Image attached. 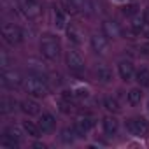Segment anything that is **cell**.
<instances>
[{"label": "cell", "instance_id": "e0dca14e", "mask_svg": "<svg viewBox=\"0 0 149 149\" xmlns=\"http://www.w3.org/2000/svg\"><path fill=\"white\" fill-rule=\"evenodd\" d=\"M65 30H67V37H68V40H70L72 44L79 46V44L83 42V35H81V32H79V28H77L76 25H68Z\"/></svg>", "mask_w": 149, "mask_h": 149}, {"label": "cell", "instance_id": "f1b7e54d", "mask_svg": "<svg viewBox=\"0 0 149 149\" xmlns=\"http://www.w3.org/2000/svg\"><path fill=\"white\" fill-rule=\"evenodd\" d=\"M0 65H2L4 68H7V65H9V61H7V54H6V51H0Z\"/></svg>", "mask_w": 149, "mask_h": 149}, {"label": "cell", "instance_id": "ac0fdd59", "mask_svg": "<svg viewBox=\"0 0 149 149\" xmlns=\"http://www.w3.org/2000/svg\"><path fill=\"white\" fill-rule=\"evenodd\" d=\"M76 139H77V133H76V130H74V126H72V128H63L61 133H60V140H61L65 146L74 144V140H76Z\"/></svg>", "mask_w": 149, "mask_h": 149}, {"label": "cell", "instance_id": "3957f363", "mask_svg": "<svg viewBox=\"0 0 149 149\" xmlns=\"http://www.w3.org/2000/svg\"><path fill=\"white\" fill-rule=\"evenodd\" d=\"M2 37L9 46H18L23 42V30L14 23H7L2 26Z\"/></svg>", "mask_w": 149, "mask_h": 149}, {"label": "cell", "instance_id": "7c38bea8", "mask_svg": "<svg viewBox=\"0 0 149 149\" xmlns=\"http://www.w3.org/2000/svg\"><path fill=\"white\" fill-rule=\"evenodd\" d=\"M147 26H149V23L146 21V18H144V14H135L133 16V19H132V25H130V28H132V32L135 33V35H140V33H146L147 32Z\"/></svg>", "mask_w": 149, "mask_h": 149}, {"label": "cell", "instance_id": "d4e9b609", "mask_svg": "<svg viewBox=\"0 0 149 149\" xmlns=\"http://www.w3.org/2000/svg\"><path fill=\"white\" fill-rule=\"evenodd\" d=\"M14 107H16V102L11 98H2V102H0V112L2 114H9L11 111H14Z\"/></svg>", "mask_w": 149, "mask_h": 149}, {"label": "cell", "instance_id": "4fadbf2b", "mask_svg": "<svg viewBox=\"0 0 149 149\" xmlns=\"http://www.w3.org/2000/svg\"><path fill=\"white\" fill-rule=\"evenodd\" d=\"M21 6H23V11L26 13L28 18H35L40 14V4L39 0H21Z\"/></svg>", "mask_w": 149, "mask_h": 149}, {"label": "cell", "instance_id": "9c48e42d", "mask_svg": "<svg viewBox=\"0 0 149 149\" xmlns=\"http://www.w3.org/2000/svg\"><path fill=\"white\" fill-rule=\"evenodd\" d=\"M107 47H109V44H107V37L104 33H93L91 35V49L97 54H100V56L105 54Z\"/></svg>", "mask_w": 149, "mask_h": 149}, {"label": "cell", "instance_id": "6da1fadb", "mask_svg": "<svg viewBox=\"0 0 149 149\" xmlns=\"http://www.w3.org/2000/svg\"><path fill=\"white\" fill-rule=\"evenodd\" d=\"M23 88L30 97H35V98H44L49 93V86L42 76H28L23 81Z\"/></svg>", "mask_w": 149, "mask_h": 149}, {"label": "cell", "instance_id": "52a82bcc", "mask_svg": "<svg viewBox=\"0 0 149 149\" xmlns=\"http://www.w3.org/2000/svg\"><path fill=\"white\" fill-rule=\"evenodd\" d=\"M93 125H95V119L90 118V116L77 118V121L74 123V130H76V133H77V139H84L88 135V132L93 128Z\"/></svg>", "mask_w": 149, "mask_h": 149}, {"label": "cell", "instance_id": "277c9868", "mask_svg": "<svg viewBox=\"0 0 149 149\" xmlns=\"http://www.w3.org/2000/svg\"><path fill=\"white\" fill-rule=\"evenodd\" d=\"M126 130L135 137H149V123L144 118H132L126 121Z\"/></svg>", "mask_w": 149, "mask_h": 149}, {"label": "cell", "instance_id": "836d02e7", "mask_svg": "<svg viewBox=\"0 0 149 149\" xmlns=\"http://www.w3.org/2000/svg\"><path fill=\"white\" fill-rule=\"evenodd\" d=\"M147 109H149V102H147Z\"/></svg>", "mask_w": 149, "mask_h": 149}, {"label": "cell", "instance_id": "603a6c76", "mask_svg": "<svg viewBox=\"0 0 149 149\" xmlns=\"http://www.w3.org/2000/svg\"><path fill=\"white\" fill-rule=\"evenodd\" d=\"M128 102L132 105H139L142 102V91H140V88H132L128 91Z\"/></svg>", "mask_w": 149, "mask_h": 149}, {"label": "cell", "instance_id": "ba28073f", "mask_svg": "<svg viewBox=\"0 0 149 149\" xmlns=\"http://www.w3.org/2000/svg\"><path fill=\"white\" fill-rule=\"evenodd\" d=\"M102 33H104L107 39L116 40V39L121 37V26H119L114 19H105V21L102 23Z\"/></svg>", "mask_w": 149, "mask_h": 149}, {"label": "cell", "instance_id": "f546056e", "mask_svg": "<svg viewBox=\"0 0 149 149\" xmlns=\"http://www.w3.org/2000/svg\"><path fill=\"white\" fill-rule=\"evenodd\" d=\"M70 2H72L74 6H76L77 9H81V7H83V6L86 4V0H70Z\"/></svg>", "mask_w": 149, "mask_h": 149}, {"label": "cell", "instance_id": "9a60e30c", "mask_svg": "<svg viewBox=\"0 0 149 149\" xmlns=\"http://www.w3.org/2000/svg\"><path fill=\"white\" fill-rule=\"evenodd\" d=\"M97 79H98L100 83H104V84L112 83V79H114L112 70H111L109 67H105V65H98V67H97Z\"/></svg>", "mask_w": 149, "mask_h": 149}, {"label": "cell", "instance_id": "7402d4cb", "mask_svg": "<svg viewBox=\"0 0 149 149\" xmlns=\"http://www.w3.org/2000/svg\"><path fill=\"white\" fill-rule=\"evenodd\" d=\"M0 144H2L4 147L16 149V147H19V139H16V137H13V135H9V133L4 132V137H2V140H0Z\"/></svg>", "mask_w": 149, "mask_h": 149}, {"label": "cell", "instance_id": "83f0119b", "mask_svg": "<svg viewBox=\"0 0 149 149\" xmlns=\"http://www.w3.org/2000/svg\"><path fill=\"white\" fill-rule=\"evenodd\" d=\"M74 95H76V98L83 100V98H88L90 97V90L88 88H76V90H74Z\"/></svg>", "mask_w": 149, "mask_h": 149}, {"label": "cell", "instance_id": "1f68e13d", "mask_svg": "<svg viewBox=\"0 0 149 149\" xmlns=\"http://www.w3.org/2000/svg\"><path fill=\"white\" fill-rule=\"evenodd\" d=\"M33 147H35V149H46V144H42V142H35Z\"/></svg>", "mask_w": 149, "mask_h": 149}, {"label": "cell", "instance_id": "5b68a950", "mask_svg": "<svg viewBox=\"0 0 149 149\" xmlns=\"http://www.w3.org/2000/svg\"><path fill=\"white\" fill-rule=\"evenodd\" d=\"M67 65L70 68V72H74L76 76H81V74L86 70V65H84V60L83 56L76 51V49H70L67 51Z\"/></svg>", "mask_w": 149, "mask_h": 149}, {"label": "cell", "instance_id": "8fae6325", "mask_svg": "<svg viewBox=\"0 0 149 149\" xmlns=\"http://www.w3.org/2000/svg\"><path fill=\"white\" fill-rule=\"evenodd\" d=\"M54 126H56L54 116L49 114V112H42V116L39 118V128H40V132L42 133H51L54 130Z\"/></svg>", "mask_w": 149, "mask_h": 149}, {"label": "cell", "instance_id": "cb8c5ba5", "mask_svg": "<svg viewBox=\"0 0 149 149\" xmlns=\"http://www.w3.org/2000/svg\"><path fill=\"white\" fill-rule=\"evenodd\" d=\"M104 107L109 111V112H119V102L114 98V97H105L104 98Z\"/></svg>", "mask_w": 149, "mask_h": 149}, {"label": "cell", "instance_id": "30bf717a", "mask_svg": "<svg viewBox=\"0 0 149 149\" xmlns=\"http://www.w3.org/2000/svg\"><path fill=\"white\" fill-rule=\"evenodd\" d=\"M118 72H119V77L123 81H132L133 76H135V68H133V63L128 61V60H121L118 63Z\"/></svg>", "mask_w": 149, "mask_h": 149}, {"label": "cell", "instance_id": "4dcf8cb0", "mask_svg": "<svg viewBox=\"0 0 149 149\" xmlns=\"http://www.w3.org/2000/svg\"><path fill=\"white\" fill-rule=\"evenodd\" d=\"M140 53H142V54H146V56H149V42L140 46Z\"/></svg>", "mask_w": 149, "mask_h": 149}, {"label": "cell", "instance_id": "44dd1931", "mask_svg": "<svg viewBox=\"0 0 149 149\" xmlns=\"http://www.w3.org/2000/svg\"><path fill=\"white\" fill-rule=\"evenodd\" d=\"M135 81L142 88H149V68H140L135 72Z\"/></svg>", "mask_w": 149, "mask_h": 149}, {"label": "cell", "instance_id": "d6a6232c", "mask_svg": "<svg viewBox=\"0 0 149 149\" xmlns=\"http://www.w3.org/2000/svg\"><path fill=\"white\" fill-rule=\"evenodd\" d=\"M121 2H128V0H121Z\"/></svg>", "mask_w": 149, "mask_h": 149}, {"label": "cell", "instance_id": "5bb4252c", "mask_svg": "<svg viewBox=\"0 0 149 149\" xmlns=\"http://www.w3.org/2000/svg\"><path fill=\"white\" fill-rule=\"evenodd\" d=\"M19 109H21L25 114H28V116H37V114L40 112V105H39L35 100H30V98L23 100V102L19 104Z\"/></svg>", "mask_w": 149, "mask_h": 149}, {"label": "cell", "instance_id": "2e32d148", "mask_svg": "<svg viewBox=\"0 0 149 149\" xmlns=\"http://www.w3.org/2000/svg\"><path fill=\"white\" fill-rule=\"evenodd\" d=\"M102 126H104V132H105V135H109V137L116 135V133H118V128H119V125H118V119H116V118H111V116L104 118V121H102Z\"/></svg>", "mask_w": 149, "mask_h": 149}, {"label": "cell", "instance_id": "8992f818", "mask_svg": "<svg viewBox=\"0 0 149 149\" xmlns=\"http://www.w3.org/2000/svg\"><path fill=\"white\" fill-rule=\"evenodd\" d=\"M23 81L25 79L21 77V74L18 70H4L2 76H0V83H2V86H6L9 90L23 86Z\"/></svg>", "mask_w": 149, "mask_h": 149}, {"label": "cell", "instance_id": "4316f807", "mask_svg": "<svg viewBox=\"0 0 149 149\" xmlns=\"http://www.w3.org/2000/svg\"><path fill=\"white\" fill-rule=\"evenodd\" d=\"M137 6L135 4H128V6H125V7H121V13L125 14V16H135L137 14Z\"/></svg>", "mask_w": 149, "mask_h": 149}, {"label": "cell", "instance_id": "484cf974", "mask_svg": "<svg viewBox=\"0 0 149 149\" xmlns=\"http://www.w3.org/2000/svg\"><path fill=\"white\" fill-rule=\"evenodd\" d=\"M60 111L63 112V114H70V112H74V104H72V100H67V98H60Z\"/></svg>", "mask_w": 149, "mask_h": 149}, {"label": "cell", "instance_id": "ffe728a7", "mask_svg": "<svg viewBox=\"0 0 149 149\" xmlns=\"http://www.w3.org/2000/svg\"><path fill=\"white\" fill-rule=\"evenodd\" d=\"M23 130H25V133L26 135H30L32 139H39L40 137V128H39V125H35V123H32V121H23Z\"/></svg>", "mask_w": 149, "mask_h": 149}, {"label": "cell", "instance_id": "d6986e66", "mask_svg": "<svg viewBox=\"0 0 149 149\" xmlns=\"http://www.w3.org/2000/svg\"><path fill=\"white\" fill-rule=\"evenodd\" d=\"M53 21H54L56 28H67V16H65V13L60 7H54V11H53Z\"/></svg>", "mask_w": 149, "mask_h": 149}, {"label": "cell", "instance_id": "7a4b0ae2", "mask_svg": "<svg viewBox=\"0 0 149 149\" xmlns=\"http://www.w3.org/2000/svg\"><path fill=\"white\" fill-rule=\"evenodd\" d=\"M40 51H42V54L47 60H51V61L58 60L60 58V42H58V39L54 35H51V33L42 35V39H40Z\"/></svg>", "mask_w": 149, "mask_h": 149}]
</instances>
